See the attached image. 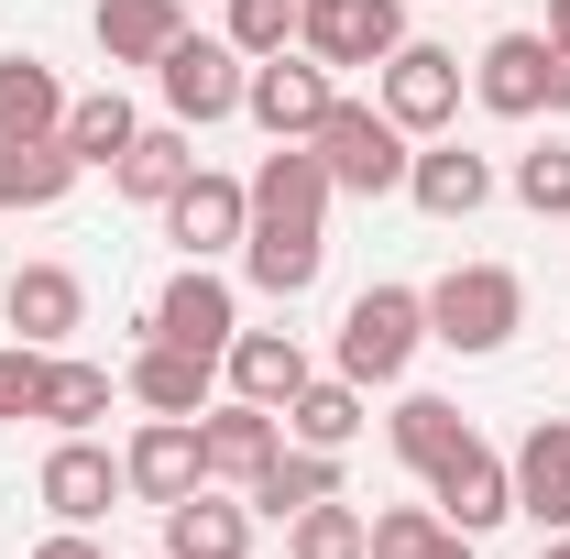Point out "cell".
<instances>
[{
  "mask_svg": "<svg viewBox=\"0 0 570 559\" xmlns=\"http://www.w3.org/2000/svg\"><path fill=\"white\" fill-rule=\"evenodd\" d=\"M384 439H395V461H406V472H428L439 450H461V439H472V418H461L450 395H395V418H384Z\"/></svg>",
  "mask_w": 570,
  "mask_h": 559,
  "instance_id": "obj_30",
  "label": "cell"
},
{
  "mask_svg": "<svg viewBox=\"0 0 570 559\" xmlns=\"http://www.w3.org/2000/svg\"><path fill=\"white\" fill-rule=\"evenodd\" d=\"M45 418V351L33 341H0V428Z\"/></svg>",
  "mask_w": 570,
  "mask_h": 559,
  "instance_id": "obj_35",
  "label": "cell"
},
{
  "mask_svg": "<svg viewBox=\"0 0 570 559\" xmlns=\"http://www.w3.org/2000/svg\"><path fill=\"white\" fill-rule=\"evenodd\" d=\"M549 110H570V45H549Z\"/></svg>",
  "mask_w": 570,
  "mask_h": 559,
  "instance_id": "obj_37",
  "label": "cell"
},
{
  "mask_svg": "<svg viewBox=\"0 0 570 559\" xmlns=\"http://www.w3.org/2000/svg\"><path fill=\"white\" fill-rule=\"evenodd\" d=\"M142 341H176V351H230L242 341V296H230V275H219V264H176V275H165V296H154V307H142Z\"/></svg>",
  "mask_w": 570,
  "mask_h": 559,
  "instance_id": "obj_7",
  "label": "cell"
},
{
  "mask_svg": "<svg viewBox=\"0 0 570 559\" xmlns=\"http://www.w3.org/2000/svg\"><path fill=\"white\" fill-rule=\"evenodd\" d=\"M428 504H439L461 538H494L504 516H515V461L483 450V439H461V450H439V461H428Z\"/></svg>",
  "mask_w": 570,
  "mask_h": 559,
  "instance_id": "obj_9",
  "label": "cell"
},
{
  "mask_svg": "<svg viewBox=\"0 0 570 559\" xmlns=\"http://www.w3.org/2000/svg\"><path fill=\"white\" fill-rule=\"evenodd\" d=\"M242 77H253V56L230 45V33H176L165 56H154V88H165V121H187V133H209V121H230L242 110Z\"/></svg>",
  "mask_w": 570,
  "mask_h": 559,
  "instance_id": "obj_5",
  "label": "cell"
},
{
  "mask_svg": "<svg viewBox=\"0 0 570 559\" xmlns=\"http://www.w3.org/2000/svg\"><path fill=\"white\" fill-rule=\"evenodd\" d=\"M285 439H307V450H352V439H362V384H352V373H307V384L285 395Z\"/></svg>",
  "mask_w": 570,
  "mask_h": 559,
  "instance_id": "obj_27",
  "label": "cell"
},
{
  "mask_svg": "<svg viewBox=\"0 0 570 559\" xmlns=\"http://www.w3.org/2000/svg\"><path fill=\"white\" fill-rule=\"evenodd\" d=\"M154 559H165V549H154Z\"/></svg>",
  "mask_w": 570,
  "mask_h": 559,
  "instance_id": "obj_40",
  "label": "cell"
},
{
  "mask_svg": "<svg viewBox=\"0 0 570 559\" xmlns=\"http://www.w3.org/2000/svg\"><path fill=\"white\" fill-rule=\"evenodd\" d=\"M253 231H242V275L264 285L275 307H296L307 285H318V264H330V165H318V143H275L253 176Z\"/></svg>",
  "mask_w": 570,
  "mask_h": 559,
  "instance_id": "obj_1",
  "label": "cell"
},
{
  "mask_svg": "<svg viewBox=\"0 0 570 559\" xmlns=\"http://www.w3.org/2000/svg\"><path fill=\"white\" fill-rule=\"evenodd\" d=\"M242 231H253V187L242 176H187L176 198H165V242L187 253V264H219V253H242Z\"/></svg>",
  "mask_w": 570,
  "mask_h": 559,
  "instance_id": "obj_12",
  "label": "cell"
},
{
  "mask_svg": "<svg viewBox=\"0 0 570 559\" xmlns=\"http://www.w3.org/2000/svg\"><path fill=\"white\" fill-rule=\"evenodd\" d=\"M88 33H99V56H110V67H154V56L187 33V0H99V11H88Z\"/></svg>",
  "mask_w": 570,
  "mask_h": 559,
  "instance_id": "obj_25",
  "label": "cell"
},
{
  "mask_svg": "<svg viewBox=\"0 0 570 559\" xmlns=\"http://www.w3.org/2000/svg\"><path fill=\"white\" fill-rule=\"evenodd\" d=\"M417 341H428V285H362L352 307H341V373H352L362 395L373 384H406Z\"/></svg>",
  "mask_w": 570,
  "mask_h": 559,
  "instance_id": "obj_4",
  "label": "cell"
},
{
  "mask_svg": "<svg viewBox=\"0 0 570 559\" xmlns=\"http://www.w3.org/2000/svg\"><path fill=\"white\" fill-rule=\"evenodd\" d=\"M296 45L318 56V67H384L395 45H406V0H296Z\"/></svg>",
  "mask_w": 570,
  "mask_h": 559,
  "instance_id": "obj_8",
  "label": "cell"
},
{
  "mask_svg": "<svg viewBox=\"0 0 570 559\" xmlns=\"http://www.w3.org/2000/svg\"><path fill=\"white\" fill-rule=\"evenodd\" d=\"M538 559H570V527H560V538H538Z\"/></svg>",
  "mask_w": 570,
  "mask_h": 559,
  "instance_id": "obj_39",
  "label": "cell"
},
{
  "mask_svg": "<svg viewBox=\"0 0 570 559\" xmlns=\"http://www.w3.org/2000/svg\"><path fill=\"white\" fill-rule=\"evenodd\" d=\"M77 176H88V165L67 154V133L56 143H0V209H56Z\"/></svg>",
  "mask_w": 570,
  "mask_h": 559,
  "instance_id": "obj_28",
  "label": "cell"
},
{
  "mask_svg": "<svg viewBox=\"0 0 570 559\" xmlns=\"http://www.w3.org/2000/svg\"><path fill=\"white\" fill-rule=\"evenodd\" d=\"M515 516H538V538L570 527V418H538L515 439Z\"/></svg>",
  "mask_w": 570,
  "mask_h": 559,
  "instance_id": "obj_20",
  "label": "cell"
},
{
  "mask_svg": "<svg viewBox=\"0 0 570 559\" xmlns=\"http://www.w3.org/2000/svg\"><path fill=\"white\" fill-rule=\"evenodd\" d=\"M307 143H318V165H330L341 198H395L406 165H417V133H406L384 99H330V121H318Z\"/></svg>",
  "mask_w": 570,
  "mask_h": 559,
  "instance_id": "obj_2",
  "label": "cell"
},
{
  "mask_svg": "<svg viewBox=\"0 0 570 559\" xmlns=\"http://www.w3.org/2000/svg\"><path fill=\"white\" fill-rule=\"evenodd\" d=\"M472 99H483L494 121H538V110H549V33H494V45L472 56Z\"/></svg>",
  "mask_w": 570,
  "mask_h": 559,
  "instance_id": "obj_17",
  "label": "cell"
},
{
  "mask_svg": "<svg viewBox=\"0 0 570 559\" xmlns=\"http://www.w3.org/2000/svg\"><path fill=\"white\" fill-rule=\"evenodd\" d=\"M307 373H318V362H307L296 330H242V341L219 351V384H230V395H253V406H275V418H285V395H296Z\"/></svg>",
  "mask_w": 570,
  "mask_h": 559,
  "instance_id": "obj_19",
  "label": "cell"
},
{
  "mask_svg": "<svg viewBox=\"0 0 570 559\" xmlns=\"http://www.w3.org/2000/svg\"><path fill=\"white\" fill-rule=\"evenodd\" d=\"M406 198H417L428 219H483V209H494V165H483L472 143L428 133V143H417V165H406Z\"/></svg>",
  "mask_w": 570,
  "mask_h": 559,
  "instance_id": "obj_16",
  "label": "cell"
},
{
  "mask_svg": "<svg viewBox=\"0 0 570 559\" xmlns=\"http://www.w3.org/2000/svg\"><path fill=\"white\" fill-rule=\"evenodd\" d=\"M121 395H132L142 418H209L219 362L209 351H176V341H142L132 362H121Z\"/></svg>",
  "mask_w": 570,
  "mask_h": 559,
  "instance_id": "obj_15",
  "label": "cell"
},
{
  "mask_svg": "<svg viewBox=\"0 0 570 559\" xmlns=\"http://www.w3.org/2000/svg\"><path fill=\"white\" fill-rule=\"evenodd\" d=\"M373 99H384V110H395V121H406L417 143H428V133H450V121H461V56L406 33V45L373 67Z\"/></svg>",
  "mask_w": 570,
  "mask_h": 559,
  "instance_id": "obj_10",
  "label": "cell"
},
{
  "mask_svg": "<svg viewBox=\"0 0 570 559\" xmlns=\"http://www.w3.org/2000/svg\"><path fill=\"white\" fill-rule=\"evenodd\" d=\"M362 549H373V516L341 504V493L307 504V516H285V559H362Z\"/></svg>",
  "mask_w": 570,
  "mask_h": 559,
  "instance_id": "obj_32",
  "label": "cell"
},
{
  "mask_svg": "<svg viewBox=\"0 0 570 559\" xmlns=\"http://www.w3.org/2000/svg\"><path fill=\"white\" fill-rule=\"evenodd\" d=\"M132 99H121V88H88V99H67V154L77 165H121V154H132Z\"/></svg>",
  "mask_w": 570,
  "mask_h": 559,
  "instance_id": "obj_31",
  "label": "cell"
},
{
  "mask_svg": "<svg viewBox=\"0 0 570 559\" xmlns=\"http://www.w3.org/2000/svg\"><path fill=\"white\" fill-rule=\"evenodd\" d=\"M330 99H341V77L318 67L307 45L253 56V77H242V121H264V143H307L318 121H330Z\"/></svg>",
  "mask_w": 570,
  "mask_h": 559,
  "instance_id": "obj_6",
  "label": "cell"
},
{
  "mask_svg": "<svg viewBox=\"0 0 570 559\" xmlns=\"http://www.w3.org/2000/svg\"><path fill=\"white\" fill-rule=\"evenodd\" d=\"M121 483H132V504H187V493L209 483V450H198V418H142L132 439H121Z\"/></svg>",
  "mask_w": 570,
  "mask_h": 559,
  "instance_id": "obj_11",
  "label": "cell"
},
{
  "mask_svg": "<svg viewBox=\"0 0 570 559\" xmlns=\"http://www.w3.org/2000/svg\"><path fill=\"white\" fill-rule=\"evenodd\" d=\"M219 33H230L242 56H285V45H296V0H230Z\"/></svg>",
  "mask_w": 570,
  "mask_h": 559,
  "instance_id": "obj_34",
  "label": "cell"
},
{
  "mask_svg": "<svg viewBox=\"0 0 570 559\" xmlns=\"http://www.w3.org/2000/svg\"><path fill=\"white\" fill-rule=\"evenodd\" d=\"M515 209H538V219H570V143H538V154H515Z\"/></svg>",
  "mask_w": 570,
  "mask_h": 559,
  "instance_id": "obj_33",
  "label": "cell"
},
{
  "mask_svg": "<svg viewBox=\"0 0 570 559\" xmlns=\"http://www.w3.org/2000/svg\"><path fill=\"white\" fill-rule=\"evenodd\" d=\"M165 559H253V504L198 483L187 504H165Z\"/></svg>",
  "mask_w": 570,
  "mask_h": 559,
  "instance_id": "obj_23",
  "label": "cell"
},
{
  "mask_svg": "<svg viewBox=\"0 0 570 559\" xmlns=\"http://www.w3.org/2000/svg\"><path fill=\"white\" fill-rule=\"evenodd\" d=\"M187 176H198V133H187V121H154V133H132V154L110 165V187H121L132 209H165Z\"/></svg>",
  "mask_w": 570,
  "mask_h": 559,
  "instance_id": "obj_22",
  "label": "cell"
},
{
  "mask_svg": "<svg viewBox=\"0 0 570 559\" xmlns=\"http://www.w3.org/2000/svg\"><path fill=\"white\" fill-rule=\"evenodd\" d=\"M330 493H341V450H307V439H285L275 461L242 483V504L285 527V516H307V504H330Z\"/></svg>",
  "mask_w": 570,
  "mask_h": 559,
  "instance_id": "obj_21",
  "label": "cell"
},
{
  "mask_svg": "<svg viewBox=\"0 0 570 559\" xmlns=\"http://www.w3.org/2000/svg\"><path fill=\"white\" fill-rule=\"evenodd\" d=\"M110 395H121V373H110V362L45 351V428H56V439H88V428L110 418Z\"/></svg>",
  "mask_w": 570,
  "mask_h": 559,
  "instance_id": "obj_26",
  "label": "cell"
},
{
  "mask_svg": "<svg viewBox=\"0 0 570 559\" xmlns=\"http://www.w3.org/2000/svg\"><path fill=\"white\" fill-rule=\"evenodd\" d=\"M527 330V275L515 264H450V275L428 285V341L461 351V362H483Z\"/></svg>",
  "mask_w": 570,
  "mask_h": 559,
  "instance_id": "obj_3",
  "label": "cell"
},
{
  "mask_svg": "<svg viewBox=\"0 0 570 559\" xmlns=\"http://www.w3.org/2000/svg\"><path fill=\"white\" fill-rule=\"evenodd\" d=\"M33 493H45V516H56V527H99L132 483H121V450H99V439H56V450H45V472H33Z\"/></svg>",
  "mask_w": 570,
  "mask_h": 559,
  "instance_id": "obj_14",
  "label": "cell"
},
{
  "mask_svg": "<svg viewBox=\"0 0 570 559\" xmlns=\"http://www.w3.org/2000/svg\"><path fill=\"white\" fill-rule=\"evenodd\" d=\"M472 549H483V538H461L439 504H384V516H373V549H362V559H472Z\"/></svg>",
  "mask_w": 570,
  "mask_h": 559,
  "instance_id": "obj_29",
  "label": "cell"
},
{
  "mask_svg": "<svg viewBox=\"0 0 570 559\" xmlns=\"http://www.w3.org/2000/svg\"><path fill=\"white\" fill-rule=\"evenodd\" d=\"M538 33H549V45H570V0H549V22H538Z\"/></svg>",
  "mask_w": 570,
  "mask_h": 559,
  "instance_id": "obj_38",
  "label": "cell"
},
{
  "mask_svg": "<svg viewBox=\"0 0 570 559\" xmlns=\"http://www.w3.org/2000/svg\"><path fill=\"white\" fill-rule=\"evenodd\" d=\"M198 450H209V483H253V472L285 450V418H275V406H253V395H209Z\"/></svg>",
  "mask_w": 570,
  "mask_h": 559,
  "instance_id": "obj_18",
  "label": "cell"
},
{
  "mask_svg": "<svg viewBox=\"0 0 570 559\" xmlns=\"http://www.w3.org/2000/svg\"><path fill=\"white\" fill-rule=\"evenodd\" d=\"M67 133V77L45 56H0V143H56Z\"/></svg>",
  "mask_w": 570,
  "mask_h": 559,
  "instance_id": "obj_24",
  "label": "cell"
},
{
  "mask_svg": "<svg viewBox=\"0 0 570 559\" xmlns=\"http://www.w3.org/2000/svg\"><path fill=\"white\" fill-rule=\"evenodd\" d=\"M0 318H11V341L67 351L77 330H88V275H77V264H22V275L0 285Z\"/></svg>",
  "mask_w": 570,
  "mask_h": 559,
  "instance_id": "obj_13",
  "label": "cell"
},
{
  "mask_svg": "<svg viewBox=\"0 0 570 559\" xmlns=\"http://www.w3.org/2000/svg\"><path fill=\"white\" fill-rule=\"evenodd\" d=\"M33 559H110V549H99L88 527H56V538H45V549H33Z\"/></svg>",
  "mask_w": 570,
  "mask_h": 559,
  "instance_id": "obj_36",
  "label": "cell"
}]
</instances>
